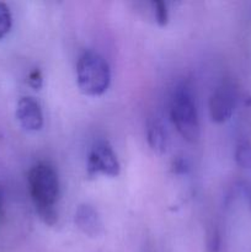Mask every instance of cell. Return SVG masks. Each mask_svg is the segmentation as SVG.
I'll return each instance as SVG.
<instances>
[{
  "label": "cell",
  "instance_id": "obj_10",
  "mask_svg": "<svg viewBox=\"0 0 251 252\" xmlns=\"http://www.w3.org/2000/svg\"><path fill=\"white\" fill-rule=\"evenodd\" d=\"M150 7H152V14L155 22L160 26H165L169 21L166 2L161 1V0H154V1H150Z\"/></svg>",
  "mask_w": 251,
  "mask_h": 252
},
{
  "label": "cell",
  "instance_id": "obj_11",
  "mask_svg": "<svg viewBox=\"0 0 251 252\" xmlns=\"http://www.w3.org/2000/svg\"><path fill=\"white\" fill-rule=\"evenodd\" d=\"M12 26V16L9 6L0 1V39L4 38L10 32Z\"/></svg>",
  "mask_w": 251,
  "mask_h": 252
},
{
  "label": "cell",
  "instance_id": "obj_12",
  "mask_svg": "<svg viewBox=\"0 0 251 252\" xmlns=\"http://www.w3.org/2000/svg\"><path fill=\"white\" fill-rule=\"evenodd\" d=\"M42 81H43V79H42V74L38 69H34V70H32L31 73L29 74L27 83H29L30 86H32L33 89H36V90L41 89Z\"/></svg>",
  "mask_w": 251,
  "mask_h": 252
},
{
  "label": "cell",
  "instance_id": "obj_13",
  "mask_svg": "<svg viewBox=\"0 0 251 252\" xmlns=\"http://www.w3.org/2000/svg\"><path fill=\"white\" fill-rule=\"evenodd\" d=\"M4 207H5V199H4V191H2L1 186H0V220L4 217Z\"/></svg>",
  "mask_w": 251,
  "mask_h": 252
},
{
  "label": "cell",
  "instance_id": "obj_5",
  "mask_svg": "<svg viewBox=\"0 0 251 252\" xmlns=\"http://www.w3.org/2000/svg\"><path fill=\"white\" fill-rule=\"evenodd\" d=\"M236 105V90L229 81L221 83L209 98V113L213 122H226L233 116Z\"/></svg>",
  "mask_w": 251,
  "mask_h": 252
},
{
  "label": "cell",
  "instance_id": "obj_1",
  "mask_svg": "<svg viewBox=\"0 0 251 252\" xmlns=\"http://www.w3.org/2000/svg\"><path fill=\"white\" fill-rule=\"evenodd\" d=\"M31 198L39 219L53 226L58 221L56 203L59 197V180L56 170L47 162L34 165L27 176Z\"/></svg>",
  "mask_w": 251,
  "mask_h": 252
},
{
  "label": "cell",
  "instance_id": "obj_6",
  "mask_svg": "<svg viewBox=\"0 0 251 252\" xmlns=\"http://www.w3.org/2000/svg\"><path fill=\"white\" fill-rule=\"evenodd\" d=\"M16 120L27 132H37L43 126V113L41 105L30 96H24L16 105Z\"/></svg>",
  "mask_w": 251,
  "mask_h": 252
},
{
  "label": "cell",
  "instance_id": "obj_8",
  "mask_svg": "<svg viewBox=\"0 0 251 252\" xmlns=\"http://www.w3.org/2000/svg\"><path fill=\"white\" fill-rule=\"evenodd\" d=\"M147 139L150 148L157 154H164L167 150L169 138L161 121L157 117H150L147 123Z\"/></svg>",
  "mask_w": 251,
  "mask_h": 252
},
{
  "label": "cell",
  "instance_id": "obj_3",
  "mask_svg": "<svg viewBox=\"0 0 251 252\" xmlns=\"http://www.w3.org/2000/svg\"><path fill=\"white\" fill-rule=\"evenodd\" d=\"M170 116L175 128L185 140L188 143L198 140L201 134L198 113L191 89L186 84H180L175 89L170 105Z\"/></svg>",
  "mask_w": 251,
  "mask_h": 252
},
{
  "label": "cell",
  "instance_id": "obj_2",
  "mask_svg": "<svg viewBox=\"0 0 251 252\" xmlns=\"http://www.w3.org/2000/svg\"><path fill=\"white\" fill-rule=\"evenodd\" d=\"M76 83L86 96H100L106 93L111 83L110 65L101 54L85 51L76 63Z\"/></svg>",
  "mask_w": 251,
  "mask_h": 252
},
{
  "label": "cell",
  "instance_id": "obj_7",
  "mask_svg": "<svg viewBox=\"0 0 251 252\" xmlns=\"http://www.w3.org/2000/svg\"><path fill=\"white\" fill-rule=\"evenodd\" d=\"M75 224L85 235L95 238L103 231L100 216L90 204H80L75 212Z\"/></svg>",
  "mask_w": 251,
  "mask_h": 252
},
{
  "label": "cell",
  "instance_id": "obj_9",
  "mask_svg": "<svg viewBox=\"0 0 251 252\" xmlns=\"http://www.w3.org/2000/svg\"><path fill=\"white\" fill-rule=\"evenodd\" d=\"M236 164L243 169H251V144L249 142L239 143L235 149Z\"/></svg>",
  "mask_w": 251,
  "mask_h": 252
},
{
  "label": "cell",
  "instance_id": "obj_4",
  "mask_svg": "<svg viewBox=\"0 0 251 252\" xmlns=\"http://www.w3.org/2000/svg\"><path fill=\"white\" fill-rule=\"evenodd\" d=\"M86 171L90 177H95L97 175L116 177L120 175L121 165L117 155L107 140L98 139L94 143L89 153Z\"/></svg>",
  "mask_w": 251,
  "mask_h": 252
}]
</instances>
